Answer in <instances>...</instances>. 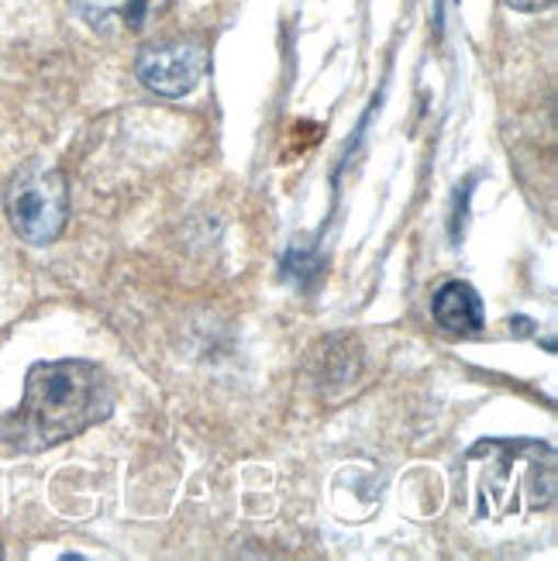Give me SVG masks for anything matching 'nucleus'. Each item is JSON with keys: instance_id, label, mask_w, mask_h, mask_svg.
I'll return each mask as SVG.
<instances>
[{"instance_id": "obj_1", "label": "nucleus", "mask_w": 558, "mask_h": 561, "mask_svg": "<svg viewBox=\"0 0 558 561\" xmlns=\"http://www.w3.org/2000/svg\"><path fill=\"white\" fill-rule=\"evenodd\" d=\"M114 410V382L96 362H38L24 379V400L0 421L4 442L18 451H45L77 437Z\"/></svg>"}, {"instance_id": "obj_2", "label": "nucleus", "mask_w": 558, "mask_h": 561, "mask_svg": "<svg viewBox=\"0 0 558 561\" xmlns=\"http://www.w3.org/2000/svg\"><path fill=\"white\" fill-rule=\"evenodd\" d=\"M8 221L14 234L29 245H53L62 234L69 217V190L66 176L56 165L45 162H24L8 183L4 193Z\"/></svg>"}, {"instance_id": "obj_3", "label": "nucleus", "mask_w": 558, "mask_h": 561, "mask_svg": "<svg viewBox=\"0 0 558 561\" xmlns=\"http://www.w3.org/2000/svg\"><path fill=\"white\" fill-rule=\"evenodd\" d=\"M207 72V48L193 38H176L145 48L135 62V77L159 96H186L201 87Z\"/></svg>"}, {"instance_id": "obj_4", "label": "nucleus", "mask_w": 558, "mask_h": 561, "mask_svg": "<svg viewBox=\"0 0 558 561\" xmlns=\"http://www.w3.org/2000/svg\"><path fill=\"white\" fill-rule=\"evenodd\" d=\"M173 0H69L77 18L96 35H141L169 11Z\"/></svg>"}, {"instance_id": "obj_5", "label": "nucleus", "mask_w": 558, "mask_h": 561, "mask_svg": "<svg viewBox=\"0 0 558 561\" xmlns=\"http://www.w3.org/2000/svg\"><path fill=\"white\" fill-rule=\"evenodd\" d=\"M434 321L448 334H479L482 331V300L469 283H445L434 293Z\"/></svg>"}, {"instance_id": "obj_6", "label": "nucleus", "mask_w": 558, "mask_h": 561, "mask_svg": "<svg viewBox=\"0 0 558 561\" xmlns=\"http://www.w3.org/2000/svg\"><path fill=\"white\" fill-rule=\"evenodd\" d=\"M283 273H286V279H294V283H307L314 273H318V265H314V255H310V252L294 249V252L286 255Z\"/></svg>"}, {"instance_id": "obj_7", "label": "nucleus", "mask_w": 558, "mask_h": 561, "mask_svg": "<svg viewBox=\"0 0 558 561\" xmlns=\"http://www.w3.org/2000/svg\"><path fill=\"white\" fill-rule=\"evenodd\" d=\"M506 4L517 8V11H545L555 4V0H506Z\"/></svg>"}, {"instance_id": "obj_8", "label": "nucleus", "mask_w": 558, "mask_h": 561, "mask_svg": "<svg viewBox=\"0 0 558 561\" xmlns=\"http://www.w3.org/2000/svg\"><path fill=\"white\" fill-rule=\"evenodd\" d=\"M0 558H4V551H0Z\"/></svg>"}]
</instances>
